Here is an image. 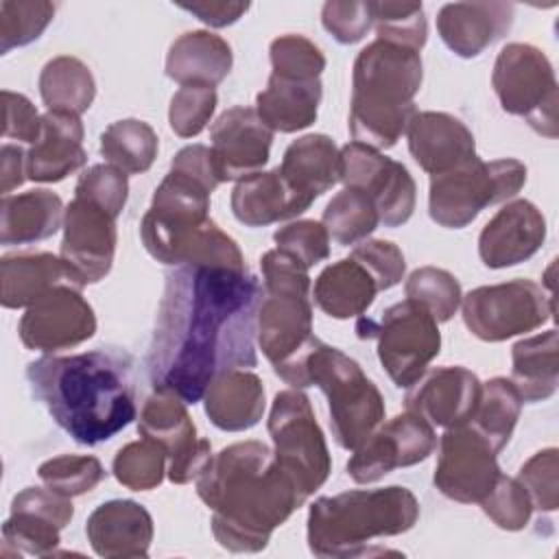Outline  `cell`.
Masks as SVG:
<instances>
[{"instance_id": "cell-1", "label": "cell", "mask_w": 559, "mask_h": 559, "mask_svg": "<svg viewBox=\"0 0 559 559\" xmlns=\"http://www.w3.org/2000/svg\"><path fill=\"white\" fill-rule=\"evenodd\" d=\"M260 299L249 271L181 264L168 273L146 352L153 389L194 404L218 376L255 367Z\"/></svg>"}, {"instance_id": "cell-2", "label": "cell", "mask_w": 559, "mask_h": 559, "mask_svg": "<svg viewBox=\"0 0 559 559\" xmlns=\"http://www.w3.org/2000/svg\"><path fill=\"white\" fill-rule=\"evenodd\" d=\"M212 509L214 539L231 552H260L271 533L304 504L293 480L262 441H238L214 454L197 476Z\"/></svg>"}, {"instance_id": "cell-3", "label": "cell", "mask_w": 559, "mask_h": 559, "mask_svg": "<svg viewBox=\"0 0 559 559\" xmlns=\"http://www.w3.org/2000/svg\"><path fill=\"white\" fill-rule=\"evenodd\" d=\"M37 402L76 443L96 445L135 419L129 362L103 349L44 356L26 367Z\"/></svg>"}, {"instance_id": "cell-4", "label": "cell", "mask_w": 559, "mask_h": 559, "mask_svg": "<svg viewBox=\"0 0 559 559\" xmlns=\"http://www.w3.org/2000/svg\"><path fill=\"white\" fill-rule=\"evenodd\" d=\"M421 79L417 50L382 39L367 44L352 74L349 133L354 142L378 151L395 146L417 111L413 98Z\"/></svg>"}, {"instance_id": "cell-5", "label": "cell", "mask_w": 559, "mask_h": 559, "mask_svg": "<svg viewBox=\"0 0 559 559\" xmlns=\"http://www.w3.org/2000/svg\"><path fill=\"white\" fill-rule=\"evenodd\" d=\"M264 288L258 306V345L273 371L290 386H310L308 362L321 341L312 332L308 269L280 249L260 260Z\"/></svg>"}, {"instance_id": "cell-6", "label": "cell", "mask_w": 559, "mask_h": 559, "mask_svg": "<svg viewBox=\"0 0 559 559\" xmlns=\"http://www.w3.org/2000/svg\"><path fill=\"white\" fill-rule=\"evenodd\" d=\"M417 518V498L400 485L321 496L308 511V548L317 557H373V537L406 533Z\"/></svg>"}, {"instance_id": "cell-7", "label": "cell", "mask_w": 559, "mask_h": 559, "mask_svg": "<svg viewBox=\"0 0 559 559\" xmlns=\"http://www.w3.org/2000/svg\"><path fill=\"white\" fill-rule=\"evenodd\" d=\"M308 380L328 397L332 437L341 448L356 450L382 424V393L341 349L321 343L310 356Z\"/></svg>"}, {"instance_id": "cell-8", "label": "cell", "mask_w": 559, "mask_h": 559, "mask_svg": "<svg viewBox=\"0 0 559 559\" xmlns=\"http://www.w3.org/2000/svg\"><path fill=\"white\" fill-rule=\"evenodd\" d=\"M526 183V166L520 159L502 157L472 162L430 175L428 212L430 218L448 229L467 227L485 207L515 197Z\"/></svg>"}, {"instance_id": "cell-9", "label": "cell", "mask_w": 559, "mask_h": 559, "mask_svg": "<svg viewBox=\"0 0 559 559\" xmlns=\"http://www.w3.org/2000/svg\"><path fill=\"white\" fill-rule=\"evenodd\" d=\"M269 435L280 467L306 502L332 472L330 450L306 393L286 389L275 395L269 415Z\"/></svg>"}, {"instance_id": "cell-10", "label": "cell", "mask_w": 559, "mask_h": 559, "mask_svg": "<svg viewBox=\"0 0 559 559\" xmlns=\"http://www.w3.org/2000/svg\"><path fill=\"white\" fill-rule=\"evenodd\" d=\"M356 334L378 341V358L400 389L417 382L441 349L437 321L413 299L393 304L378 321L360 317Z\"/></svg>"}, {"instance_id": "cell-11", "label": "cell", "mask_w": 559, "mask_h": 559, "mask_svg": "<svg viewBox=\"0 0 559 559\" xmlns=\"http://www.w3.org/2000/svg\"><path fill=\"white\" fill-rule=\"evenodd\" d=\"M491 85L500 107L537 133L557 138V79L548 57L531 44H507L493 63Z\"/></svg>"}, {"instance_id": "cell-12", "label": "cell", "mask_w": 559, "mask_h": 559, "mask_svg": "<svg viewBox=\"0 0 559 559\" xmlns=\"http://www.w3.org/2000/svg\"><path fill=\"white\" fill-rule=\"evenodd\" d=\"M461 308L467 330L487 343L533 332L555 314L552 297L531 280L478 286L461 299Z\"/></svg>"}, {"instance_id": "cell-13", "label": "cell", "mask_w": 559, "mask_h": 559, "mask_svg": "<svg viewBox=\"0 0 559 559\" xmlns=\"http://www.w3.org/2000/svg\"><path fill=\"white\" fill-rule=\"evenodd\" d=\"M341 181L345 188L365 192L384 227L404 225L415 210L417 188L404 164L360 142L341 148Z\"/></svg>"}, {"instance_id": "cell-14", "label": "cell", "mask_w": 559, "mask_h": 559, "mask_svg": "<svg viewBox=\"0 0 559 559\" xmlns=\"http://www.w3.org/2000/svg\"><path fill=\"white\" fill-rule=\"evenodd\" d=\"M496 454L469 424L445 428L439 441L435 487L454 502L480 504L502 474Z\"/></svg>"}, {"instance_id": "cell-15", "label": "cell", "mask_w": 559, "mask_h": 559, "mask_svg": "<svg viewBox=\"0 0 559 559\" xmlns=\"http://www.w3.org/2000/svg\"><path fill=\"white\" fill-rule=\"evenodd\" d=\"M437 448L435 428L419 415L406 411L376 428L347 461V474L354 483H376L395 467H408L426 461Z\"/></svg>"}, {"instance_id": "cell-16", "label": "cell", "mask_w": 559, "mask_h": 559, "mask_svg": "<svg viewBox=\"0 0 559 559\" xmlns=\"http://www.w3.org/2000/svg\"><path fill=\"white\" fill-rule=\"evenodd\" d=\"M116 255V216L100 205L74 197L63 216L59 258L76 288L100 282Z\"/></svg>"}, {"instance_id": "cell-17", "label": "cell", "mask_w": 559, "mask_h": 559, "mask_svg": "<svg viewBox=\"0 0 559 559\" xmlns=\"http://www.w3.org/2000/svg\"><path fill=\"white\" fill-rule=\"evenodd\" d=\"M138 430L166 450L168 478L175 485L194 480L212 459L210 441L197 437L186 402L177 395L155 391L142 406Z\"/></svg>"}, {"instance_id": "cell-18", "label": "cell", "mask_w": 559, "mask_h": 559, "mask_svg": "<svg viewBox=\"0 0 559 559\" xmlns=\"http://www.w3.org/2000/svg\"><path fill=\"white\" fill-rule=\"evenodd\" d=\"M17 332L24 347L52 354L92 338L96 332V317L81 295V288L61 284L26 308Z\"/></svg>"}, {"instance_id": "cell-19", "label": "cell", "mask_w": 559, "mask_h": 559, "mask_svg": "<svg viewBox=\"0 0 559 559\" xmlns=\"http://www.w3.org/2000/svg\"><path fill=\"white\" fill-rule=\"evenodd\" d=\"M74 507L70 498L41 487L22 489L11 502V515L2 524V552L50 555L59 546V531L70 524Z\"/></svg>"}, {"instance_id": "cell-20", "label": "cell", "mask_w": 559, "mask_h": 559, "mask_svg": "<svg viewBox=\"0 0 559 559\" xmlns=\"http://www.w3.org/2000/svg\"><path fill=\"white\" fill-rule=\"evenodd\" d=\"M212 162L218 181H240L269 162L273 131L251 107H231L210 129Z\"/></svg>"}, {"instance_id": "cell-21", "label": "cell", "mask_w": 559, "mask_h": 559, "mask_svg": "<svg viewBox=\"0 0 559 559\" xmlns=\"http://www.w3.org/2000/svg\"><path fill=\"white\" fill-rule=\"evenodd\" d=\"M483 384L465 367H437L408 386L406 411L426 419L432 428L463 426L476 413Z\"/></svg>"}, {"instance_id": "cell-22", "label": "cell", "mask_w": 559, "mask_h": 559, "mask_svg": "<svg viewBox=\"0 0 559 559\" xmlns=\"http://www.w3.org/2000/svg\"><path fill=\"white\" fill-rule=\"evenodd\" d=\"M546 240V218L526 199L507 203L478 236V255L489 269H507L537 253Z\"/></svg>"}, {"instance_id": "cell-23", "label": "cell", "mask_w": 559, "mask_h": 559, "mask_svg": "<svg viewBox=\"0 0 559 559\" xmlns=\"http://www.w3.org/2000/svg\"><path fill=\"white\" fill-rule=\"evenodd\" d=\"M406 138L413 159L428 175L454 170L478 157L472 131L445 111H415Z\"/></svg>"}, {"instance_id": "cell-24", "label": "cell", "mask_w": 559, "mask_h": 559, "mask_svg": "<svg viewBox=\"0 0 559 559\" xmlns=\"http://www.w3.org/2000/svg\"><path fill=\"white\" fill-rule=\"evenodd\" d=\"M513 11L511 2H450L439 9L437 31L454 55L472 59L509 33Z\"/></svg>"}, {"instance_id": "cell-25", "label": "cell", "mask_w": 559, "mask_h": 559, "mask_svg": "<svg viewBox=\"0 0 559 559\" xmlns=\"http://www.w3.org/2000/svg\"><path fill=\"white\" fill-rule=\"evenodd\" d=\"M85 535L98 557H146L153 542V518L133 500H109L90 513Z\"/></svg>"}, {"instance_id": "cell-26", "label": "cell", "mask_w": 559, "mask_h": 559, "mask_svg": "<svg viewBox=\"0 0 559 559\" xmlns=\"http://www.w3.org/2000/svg\"><path fill=\"white\" fill-rule=\"evenodd\" d=\"M83 122L76 114L48 109L41 116V133L26 153V177L55 183L85 164Z\"/></svg>"}, {"instance_id": "cell-27", "label": "cell", "mask_w": 559, "mask_h": 559, "mask_svg": "<svg viewBox=\"0 0 559 559\" xmlns=\"http://www.w3.org/2000/svg\"><path fill=\"white\" fill-rule=\"evenodd\" d=\"M277 170L308 210L314 199L341 181V151L332 138L308 133L288 144Z\"/></svg>"}, {"instance_id": "cell-28", "label": "cell", "mask_w": 559, "mask_h": 559, "mask_svg": "<svg viewBox=\"0 0 559 559\" xmlns=\"http://www.w3.org/2000/svg\"><path fill=\"white\" fill-rule=\"evenodd\" d=\"M229 44L210 31L179 35L166 55V74L181 87L214 90L231 70Z\"/></svg>"}, {"instance_id": "cell-29", "label": "cell", "mask_w": 559, "mask_h": 559, "mask_svg": "<svg viewBox=\"0 0 559 559\" xmlns=\"http://www.w3.org/2000/svg\"><path fill=\"white\" fill-rule=\"evenodd\" d=\"M321 94V79L271 74L266 87L255 96V111L271 131L295 133L317 120Z\"/></svg>"}, {"instance_id": "cell-30", "label": "cell", "mask_w": 559, "mask_h": 559, "mask_svg": "<svg viewBox=\"0 0 559 559\" xmlns=\"http://www.w3.org/2000/svg\"><path fill=\"white\" fill-rule=\"evenodd\" d=\"M203 400L210 421L227 432L253 428L264 413L262 380L247 369H234L218 376L207 386Z\"/></svg>"}, {"instance_id": "cell-31", "label": "cell", "mask_w": 559, "mask_h": 559, "mask_svg": "<svg viewBox=\"0 0 559 559\" xmlns=\"http://www.w3.org/2000/svg\"><path fill=\"white\" fill-rule=\"evenodd\" d=\"M61 199L46 188L7 194L0 201V242L28 245L50 238L63 223Z\"/></svg>"}, {"instance_id": "cell-32", "label": "cell", "mask_w": 559, "mask_h": 559, "mask_svg": "<svg viewBox=\"0 0 559 559\" xmlns=\"http://www.w3.org/2000/svg\"><path fill=\"white\" fill-rule=\"evenodd\" d=\"M61 284H72V280L59 255L41 251L0 260V301L4 308H28Z\"/></svg>"}, {"instance_id": "cell-33", "label": "cell", "mask_w": 559, "mask_h": 559, "mask_svg": "<svg viewBox=\"0 0 559 559\" xmlns=\"http://www.w3.org/2000/svg\"><path fill=\"white\" fill-rule=\"evenodd\" d=\"M231 212L247 227H264L293 218L306 207L293 194L277 168L240 179L231 192Z\"/></svg>"}, {"instance_id": "cell-34", "label": "cell", "mask_w": 559, "mask_h": 559, "mask_svg": "<svg viewBox=\"0 0 559 559\" xmlns=\"http://www.w3.org/2000/svg\"><path fill=\"white\" fill-rule=\"evenodd\" d=\"M376 293L373 275L354 258H343L319 273L312 297L328 317L352 319L367 312Z\"/></svg>"}, {"instance_id": "cell-35", "label": "cell", "mask_w": 559, "mask_h": 559, "mask_svg": "<svg viewBox=\"0 0 559 559\" xmlns=\"http://www.w3.org/2000/svg\"><path fill=\"white\" fill-rule=\"evenodd\" d=\"M557 330L550 328L531 338H522L513 345L511 358V382L518 389L522 402L535 404L548 400L557 391L559 362Z\"/></svg>"}, {"instance_id": "cell-36", "label": "cell", "mask_w": 559, "mask_h": 559, "mask_svg": "<svg viewBox=\"0 0 559 559\" xmlns=\"http://www.w3.org/2000/svg\"><path fill=\"white\" fill-rule=\"evenodd\" d=\"M39 94L48 109L81 116L90 109L96 96V83L81 59L59 55L41 68Z\"/></svg>"}, {"instance_id": "cell-37", "label": "cell", "mask_w": 559, "mask_h": 559, "mask_svg": "<svg viewBox=\"0 0 559 559\" xmlns=\"http://www.w3.org/2000/svg\"><path fill=\"white\" fill-rule=\"evenodd\" d=\"M157 133L138 118L116 120L100 135L103 157L127 175L146 173L157 157Z\"/></svg>"}, {"instance_id": "cell-38", "label": "cell", "mask_w": 559, "mask_h": 559, "mask_svg": "<svg viewBox=\"0 0 559 559\" xmlns=\"http://www.w3.org/2000/svg\"><path fill=\"white\" fill-rule=\"evenodd\" d=\"M522 397L509 378H491L483 384L476 413L467 421L478 435H483L489 445L500 452L520 419Z\"/></svg>"}, {"instance_id": "cell-39", "label": "cell", "mask_w": 559, "mask_h": 559, "mask_svg": "<svg viewBox=\"0 0 559 559\" xmlns=\"http://www.w3.org/2000/svg\"><path fill=\"white\" fill-rule=\"evenodd\" d=\"M321 223L334 242L347 247L367 240V236L380 225V216L365 192L343 188L325 205Z\"/></svg>"}, {"instance_id": "cell-40", "label": "cell", "mask_w": 559, "mask_h": 559, "mask_svg": "<svg viewBox=\"0 0 559 559\" xmlns=\"http://www.w3.org/2000/svg\"><path fill=\"white\" fill-rule=\"evenodd\" d=\"M404 293L406 299L426 308L437 323L450 321L463 299L459 280L450 271L437 266L415 269L404 284Z\"/></svg>"}, {"instance_id": "cell-41", "label": "cell", "mask_w": 559, "mask_h": 559, "mask_svg": "<svg viewBox=\"0 0 559 559\" xmlns=\"http://www.w3.org/2000/svg\"><path fill=\"white\" fill-rule=\"evenodd\" d=\"M166 459L168 454L157 441L142 437L118 450L111 469L116 480L127 489L148 491L164 480Z\"/></svg>"}, {"instance_id": "cell-42", "label": "cell", "mask_w": 559, "mask_h": 559, "mask_svg": "<svg viewBox=\"0 0 559 559\" xmlns=\"http://www.w3.org/2000/svg\"><path fill=\"white\" fill-rule=\"evenodd\" d=\"M57 7L46 0H2L0 2V52L35 41L52 22Z\"/></svg>"}, {"instance_id": "cell-43", "label": "cell", "mask_w": 559, "mask_h": 559, "mask_svg": "<svg viewBox=\"0 0 559 559\" xmlns=\"http://www.w3.org/2000/svg\"><path fill=\"white\" fill-rule=\"evenodd\" d=\"M378 39L421 50L428 37L424 7L419 2H371Z\"/></svg>"}, {"instance_id": "cell-44", "label": "cell", "mask_w": 559, "mask_h": 559, "mask_svg": "<svg viewBox=\"0 0 559 559\" xmlns=\"http://www.w3.org/2000/svg\"><path fill=\"white\" fill-rule=\"evenodd\" d=\"M37 474L48 489L66 498L83 496L105 478V469L96 456L79 454H61L48 459L39 465Z\"/></svg>"}, {"instance_id": "cell-45", "label": "cell", "mask_w": 559, "mask_h": 559, "mask_svg": "<svg viewBox=\"0 0 559 559\" xmlns=\"http://www.w3.org/2000/svg\"><path fill=\"white\" fill-rule=\"evenodd\" d=\"M271 66L277 76L319 79L325 68L323 52L304 35H282L271 41Z\"/></svg>"}, {"instance_id": "cell-46", "label": "cell", "mask_w": 559, "mask_h": 559, "mask_svg": "<svg viewBox=\"0 0 559 559\" xmlns=\"http://www.w3.org/2000/svg\"><path fill=\"white\" fill-rule=\"evenodd\" d=\"M480 507L485 515L502 531L524 528L533 513V504L524 487L518 483V478H509L504 474H500L498 483L480 502Z\"/></svg>"}, {"instance_id": "cell-47", "label": "cell", "mask_w": 559, "mask_h": 559, "mask_svg": "<svg viewBox=\"0 0 559 559\" xmlns=\"http://www.w3.org/2000/svg\"><path fill=\"white\" fill-rule=\"evenodd\" d=\"M557 469H559V452L557 448H546L535 452L518 472V483L528 493L533 509L555 511L559 507V489H557Z\"/></svg>"}, {"instance_id": "cell-48", "label": "cell", "mask_w": 559, "mask_h": 559, "mask_svg": "<svg viewBox=\"0 0 559 559\" xmlns=\"http://www.w3.org/2000/svg\"><path fill=\"white\" fill-rule=\"evenodd\" d=\"M129 194V181L127 173L111 164H96L87 168L74 188V197H83L103 210H107L111 216H120L127 203Z\"/></svg>"}, {"instance_id": "cell-49", "label": "cell", "mask_w": 559, "mask_h": 559, "mask_svg": "<svg viewBox=\"0 0 559 559\" xmlns=\"http://www.w3.org/2000/svg\"><path fill=\"white\" fill-rule=\"evenodd\" d=\"M275 249L288 253L297 262H301L306 269L323 262L330 255V236L323 227V223L304 218L293 221L284 227H280L273 234Z\"/></svg>"}, {"instance_id": "cell-50", "label": "cell", "mask_w": 559, "mask_h": 559, "mask_svg": "<svg viewBox=\"0 0 559 559\" xmlns=\"http://www.w3.org/2000/svg\"><path fill=\"white\" fill-rule=\"evenodd\" d=\"M216 109V92L210 87H179L168 107L170 129L179 138L199 135Z\"/></svg>"}, {"instance_id": "cell-51", "label": "cell", "mask_w": 559, "mask_h": 559, "mask_svg": "<svg viewBox=\"0 0 559 559\" xmlns=\"http://www.w3.org/2000/svg\"><path fill=\"white\" fill-rule=\"evenodd\" d=\"M321 24L338 44H356L373 26L371 2L330 0L321 9Z\"/></svg>"}, {"instance_id": "cell-52", "label": "cell", "mask_w": 559, "mask_h": 559, "mask_svg": "<svg viewBox=\"0 0 559 559\" xmlns=\"http://www.w3.org/2000/svg\"><path fill=\"white\" fill-rule=\"evenodd\" d=\"M349 258L360 262L373 275L378 290H389L400 284L406 271L404 253L391 240H362L352 249Z\"/></svg>"}, {"instance_id": "cell-53", "label": "cell", "mask_w": 559, "mask_h": 559, "mask_svg": "<svg viewBox=\"0 0 559 559\" xmlns=\"http://www.w3.org/2000/svg\"><path fill=\"white\" fill-rule=\"evenodd\" d=\"M41 133V116L35 105L17 92L2 90V135L35 144Z\"/></svg>"}, {"instance_id": "cell-54", "label": "cell", "mask_w": 559, "mask_h": 559, "mask_svg": "<svg viewBox=\"0 0 559 559\" xmlns=\"http://www.w3.org/2000/svg\"><path fill=\"white\" fill-rule=\"evenodd\" d=\"M179 9L197 15L201 22L223 28L238 22L247 11L249 2H225V0H201V2H179Z\"/></svg>"}, {"instance_id": "cell-55", "label": "cell", "mask_w": 559, "mask_h": 559, "mask_svg": "<svg viewBox=\"0 0 559 559\" xmlns=\"http://www.w3.org/2000/svg\"><path fill=\"white\" fill-rule=\"evenodd\" d=\"M26 179V153L15 144H2L0 148V192L7 197L13 188Z\"/></svg>"}]
</instances>
